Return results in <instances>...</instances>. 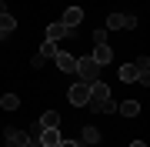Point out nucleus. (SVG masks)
Here are the masks:
<instances>
[{"label":"nucleus","instance_id":"6ab92c4d","mask_svg":"<svg viewBox=\"0 0 150 147\" xmlns=\"http://www.w3.org/2000/svg\"><path fill=\"white\" fill-rule=\"evenodd\" d=\"M134 67H137L140 74H147V70H150V57H137V60H134Z\"/></svg>","mask_w":150,"mask_h":147},{"label":"nucleus","instance_id":"9b49d317","mask_svg":"<svg viewBox=\"0 0 150 147\" xmlns=\"http://www.w3.org/2000/svg\"><path fill=\"white\" fill-rule=\"evenodd\" d=\"M54 60H57V67H60V70H64V74H74V70H77V57L64 54V50H60V54H57Z\"/></svg>","mask_w":150,"mask_h":147},{"label":"nucleus","instance_id":"1a4fd4ad","mask_svg":"<svg viewBox=\"0 0 150 147\" xmlns=\"http://www.w3.org/2000/svg\"><path fill=\"white\" fill-rule=\"evenodd\" d=\"M80 20H83V10H80V7H67L60 23H64V27H80Z\"/></svg>","mask_w":150,"mask_h":147},{"label":"nucleus","instance_id":"dca6fc26","mask_svg":"<svg viewBox=\"0 0 150 147\" xmlns=\"http://www.w3.org/2000/svg\"><path fill=\"white\" fill-rule=\"evenodd\" d=\"M13 27H17V20H13L10 13H4V17H0V40H4L7 33H13Z\"/></svg>","mask_w":150,"mask_h":147},{"label":"nucleus","instance_id":"20e7f679","mask_svg":"<svg viewBox=\"0 0 150 147\" xmlns=\"http://www.w3.org/2000/svg\"><path fill=\"white\" fill-rule=\"evenodd\" d=\"M67 97H70V104L74 107H87V100H90V94H87V84H70V90H67Z\"/></svg>","mask_w":150,"mask_h":147},{"label":"nucleus","instance_id":"ddd939ff","mask_svg":"<svg viewBox=\"0 0 150 147\" xmlns=\"http://www.w3.org/2000/svg\"><path fill=\"white\" fill-rule=\"evenodd\" d=\"M137 77H140V70H137L134 64H123V67H120V80H123V84H137Z\"/></svg>","mask_w":150,"mask_h":147},{"label":"nucleus","instance_id":"9d476101","mask_svg":"<svg viewBox=\"0 0 150 147\" xmlns=\"http://www.w3.org/2000/svg\"><path fill=\"white\" fill-rule=\"evenodd\" d=\"M90 57H93V60H97V64H100V67H107V64H110V60H113V50H110L107 44H97Z\"/></svg>","mask_w":150,"mask_h":147},{"label":"nucleus","instance_id":"39448f33","mask_svg":"<svg viewBox=\"0 0 150 147\" xmlns=\"http://www.w3.org/2000/svg\"><path fill=\"white\" fill-rule=\"evenodd\" d=\"M87 94H90V100H87V104L93 107V104H100V100L110 97V87H107L103 80H93V84H87Z\"/></svg>","mask_w":150,"mask_h":147},{"label":"nucleus","instance_id":"a211bd4d","mask_svg":"<svg viewBox=\"0 0 150 147\" xmlns=\"http://www.w3.org/2000/svg\"><path fill=\"white\" fill-rule=\"evenodd\" d=\"M40 127H60V114L57 110H47V114L40 117Z\"/></svg>","mask_w":150,"mask_h":147},{"label":"nucleus","instance_id":"7ed1b4c3","mask_svg":"<svg viewBox=\"0 0 150 147\" xmlns=\"http://www.w3.org/2000/svg\"><path fill=\"white\" fill-rule=\"evenodd\" d=\"M64 37H77V27H64V23H47V40H54V44H60Z\"/></svg>","mask_w":150,"mask_h":147},{"label":"nucleus","instance_id":"f3484780","mask_svg":"<svg viewBox=\"0 0 150 147\" xmlns=\"http://www.w3.org/2000/svg\"><path fill=\"white\" fill-rule=\"evenodd\" d=\"M20 107V97H17V94H4V97H0V110H17Z\"/></svg>","mask_w":150,"mask_h":147},{"label":"nucleus","instance_id":"f257e3e1","mask_svg":"<svg viewBox=\"0 0 150 147\" xmlns=\"http://www.w3.org/2000/svg\"><path fill=\"white\" fill-rule=\"evenodd\" d=\"M74 74H80V84H93V80H100V64L93 57H77V70Z\"/></svg>","mask_w":150,"mask_h":147},{"label":"nucleus","instance_id":"6e6552de","mask_svg":"<svg viewBox=\"0 0 150 147\" xmlns=\"http://www.w3.org/2000/svg\"><path fill=\"white\" fill-rule=\"evenodd\" d=\"M100 141H103V134L97 131V127H90V124H83V127H80V144L90 147V144H100Z\"/></svg>","mask_w":150,"mask_h":147},{"label":"nucleus","instance_id":"aec40b11","mask_svg":"<svg viewBox=\"0 0 150 147\" xmlns=\"http://www.w3.org/2000/svg\"><path fill=\"white\" fill-rule=\"evenodd\" d=\"M93 44H107V30H103V27L93 30Z\"/></svg>","mask_w":150,"mask_h":147},{"label":"nucleus","instance_id":"4be33fe9","mask_svg":"<svg viewBox=\"0 0 150 147\" xmlns=\"http://www.w3.org/2000/svg\"><path fill=\"white\" fill-rule=\"evenodd\" d=\"M130 147H147V144H144V141H134V144H130Z\"/></svg>","mask_w":150,"mask_h":147},{"label":"nucleus","instance_id":"f8f14e48","mask_svg":"<svg viewBox=\"0 0 150 147\" xmlns=\"http://www.w3.org/2000/svg\"><path fill=\"white\" fill-rule=\"evenodd\" d=\"M117 110H120V117H127V120H130V117H137V114H140V100H120V104H117Z\"/></svg>","mask_w":150,"mask_h":147},{"label":"nucleus","instance_id":"4468645a","mask_svg":"<svg viewBox=\"0 0 150 147\" xmlns=\"http://www.w3.org/2000/svg\"><path fill=\"white\" fill-rule=\"evenodd\" d=\"M60 54V44H54V40H43V44H40V57L43 60H54Z\"/></svg>","mask_w":150,"mask_h":147},{"label":"nucleus","instance_id":"f03ea898","mask_svg":"<svg viewBox=\"0 0 150 147\" xmlns=\"http://www.w3.org/2000/svg\"><path fill=\"white\" fill-rule=\"evenodd\" d=\"M134 27H137L134 13H110L107 23H103V30H134Z\"/></svg>","mask_w":150,"mask_h":147},{"label":"nucleus","instance_id":"412c9836","mask_svg":"<svg viewBox=\"0 0 150 147\" xmlns=\"http://www.w3.org/2000/svg\"><path fill=\"white\" fill-rule=\"evenodd\" d=\"M57 147H83V144H80V141H60Z\"/></svg>","mask_w":150,"mask_h":147},{"label":"nucleus","instance_id":"0eeeda50","mask_svg":"<svg viewBox=\"0 0 150 147\" xmlns=\"http://www.w3.org/2000/svg\"><path fill=\"white\" fill-rule=\"evenodd\" d=\"M7 144H10V147H30V134L27 131H10V127H7Z\"/></svg>","mask_w":150,"mask_h":147},{"label":"nucleus","instance_id":"423d86ee","mask_svg":"<svg viewBox=\"0 0 150 147\" xmlns=\"http://www.w3.org/2000/svg\"><path fill=\"white\" fill-rule=\"evenodd\" d=\"M64 137H60V127H43L40 131V137H37V144L40 147H57Z\"/></svg>","mask_w":150,"mask_h":147},{"label":"nucleus","instance_id":"2eb2a0df","mask_svg":"<svg viewBox=\"0 0 150 147\" xmlns=\"http://www.w3.org/2000/svg\"><path fill=\"white\" fill-rule=\"evenodd\" d=\"M90 110H97V114H117V100H100V104H93V107Z\"/></svg>","mask_w":150,"mask_h":147}]
</instances>
